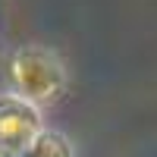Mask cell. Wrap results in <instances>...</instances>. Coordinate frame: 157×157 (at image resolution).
<instances>
[{
  "mask_svg": "<svg viewBox=\"0 0 157 157\" xmlns=\"http://www.w3.org/2000/svg\"><path fill=\"white\" fill-rule=\"evenodd\" d=\"M25 157H75V154H72V145H69L66 135L47 132V129H44V132L35 138V145L29 148Z\"/></svg>",
  "mask_w": 157,
  "mask_h": 157,
  "instance_id": "cell-3",
  "label": "cell"
},
{
  "mask_svg": "<svg viewBox=\"0 0 157 157\" xmlns=\"http://www.w3.org/2000/svg\"><path fill=\"white\" fill-rule=\"evenodd\" d=\"M0 157H10V154H6V151H0Z\"/></svg>",
  "mask_w": 157,
  "mask_h": 157,
  "instance_id": "cell-4",
  "label": "cell"
},
{
  "mask_svg": "<svg viewBox=\"0 0 157 157\" xmlns=\"http://www.w3.org/2000/svg\"><path fill=\"white\" fill-rule=\"evenodd\" d=\"M41 132V107L29 104L19 94L0 98V151H6L10 157H25Z\"/></svg>",
  "mask_w": 157,
  "mask_h": 157,
  "instance_id": "cell-2",
  "label": "cell"
},
{
  "mask_svg": "<svg viewBox=\"0 0 157 157\" xmlns=\"http://www.w3.org/2000/svg\"><path fill=\"white\" fill-rule=\"evenodd\" d=\"M10 75L16 85V94L29 104H54L66 91V69L63 63L44 47H22L10 63Z\"/></svg>",
  "mask_w": 157,
  "mask_h": 157,
  "instance_id": "cell-1",
  "label": "cell"
}]
</instances>
